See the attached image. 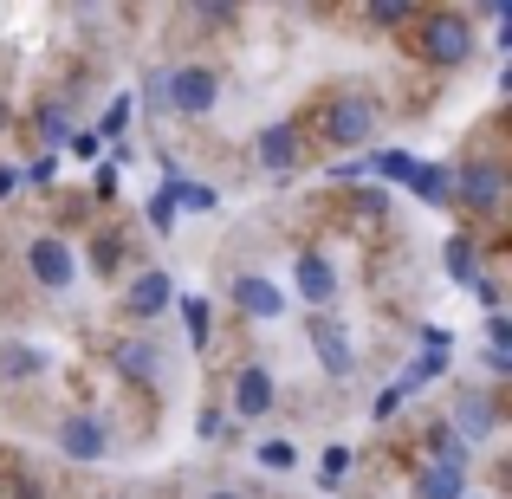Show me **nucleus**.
I'll return each mask as SVG.
<instances>
[{
    "label": "nucleus",
    "mask_w": 512,
    "mask_h": 499,
    "mask_svg": "<svg viewBox=\"0 0 512 499\" xmlns=\"http://www.w3.org/2000/svg\"><path fill=\"white\" fill-rule=\"evenodd\" d=\"M169 305H175V286H169V273H143L137 286H130L124 312H137V318H156V312H169Z\"/></svg>",
    "instance_id": "obj_11"
},
{
    "label": "nucleus",
    "mask_w": 512,
    "mask_h": 499,
    "mask_svg": "<svg viewBox=\"0 0 512 499\" xmlns=\"http://www.w3.org/2000/svg\"><path fill=\"white\" fill-rule=\"evenodd\" d=\"M169 195H175V208H195V214L221 208V195H214L208 182H182V175H169Z\"/></svg>",
    "instance_id": "obj_18"
},
{
    "label": "nucleus",
    "mask_w": 512,
    "mask_h": 499,
    "mask_svg": "<svg viewBox=\"0 0 512 499\" xmlns=\"http://www.w3.org/2000/svg\"><path fill=\"white\" fill-rule=\"evenodd\" d=\"M415 499H467V467L454 461H428L422 480H415Z\"/></svg>",
    "instance_id": "obj_9"
},
{
    "label": "nucleus",
    "mask_w": 512,
    "mask_h": 499,
    "mask_svg": "<svg viewBox=\"0 0 512 499\" xmlns=\"http://www.w3.org/2000/svg\"><path fill=\"white\" fill-rule=\"evenodd\" d=\"M350 474V448H325V487H338Z\"/></svg>",
    "instance_id": "obj_27"
},
{
    "label": "nucleus",
    "mask_w": 512,
    "mask_h": 499,
    "mask_svg": "<svg viewBox=\"0 0 512 499\" xmlns=\"http://www.w3.org/2000/svg\"><path fill=\"white\" fill-rule=\"evenodd\" d=\"M292 156H299V130H292V124L260 130V163L266 169H292Z\"/></svg>",
    "instance_id": "obj_16"
},
{
    "label": "nucleus",
    "mask_w": 512,
    "mask_h": 499,
    "mask_svg": "<svg viewBox=\"0 0 512 499\" xmlns=\"http://www.w3.org/2000/svg\"><path fill=\"white\" fill-rule=\"evenodd\" d=\"M39 130H46V143L65 137V111H59V104H52V111H39Z\"/></svg>",
    "instance_id": "obj_29"
},
{
    "label": "nucleus",
    "mask_w": 512,
    "mask_h": 499,
    "mask_svg": "<svg viewBox=\"0 0 512 499\" xmlns=\"http://www.w3.org/2000/svg\"><path fill=\"white\" fill-rule=\"evenodd\" d=\"M370 130H376V104L370 98H331V111H325V137L338 143V150H357V143H370Z\"/></svg>",
    "instance_id": "obj_1"
},
{
    "label": "nucleus",
    "mask_w": 512,
    "mask_h": 499,
    "mask_svg": "<svg viewBox=\"0 0 512 499\" xmlns=\"http://www.w3.org/2000/svg\"><path fill=\"white\" fill-rule=\"evenodd\" d=\"M208 499H234V493H208Z\"/></svg>",
    "instance_id": "obj_34"
},
{
    "label": "nucleus",
    "mask_w": 512,
    "mask_h": 499,
    "mask_svg": "<svg viewBox=\"0 0 512 499\" xmlns=\"http://www.w3.org/2000/svg\"><path fill=\"white\" fill-rule=\"evenodd\" d=\"M117 370H124L130 383H150V376L163 370V350H156V337H124V344H117Z\"/></svg>",
    "instance_id": "obj_10"
},
{
    "label": "nucleus",
    "mask_w": 512,
    "mask_h": 499,
    "mask_svg": "<svg viewBox=\"0 0 512 499\" xmlns=\"http://www.w3.org/2000/svg\"><path fill=\"white\" fill-rule=\"evenodd\" d=\"M175 305H182V325H188V344H208V331H214V318H208V299H201V292H195V299H175Z\"/></svg>",
    "instance_id": "obj_20"
},
{
    "label": "nucleus",
    "mask_w": 512,
    "mask_h": 499,
    "mask_svg": "<svg viewBox=\"0 0 512 499\" xmlns=\"http://www.w3.org/2000/svg\"><path fill=\"white\" fill-rule=\"evenodd\" d=\"M214 72L208 65H182V72H169V111H182V117H201V111H214Z\"/></svg>",
    "instance_id": "obj_4"
},
{
    "label": "nucleus",
    "mask_w": 512,
    "mask_h": 499,
    "mask_svg": "<svg viewBox=\"0 0 512 499\" xmlns=\"http://www.w3.org/2000/svg\"><path fill=\"white\" fill-rule=\"evenodd\" d=\"M150 111H169V72H150Z\"/></svg>",
    "instance_id": "obj_30"
},
{
    "label": "nucleus",
    "mask_w": 512,
    "mask_h": 499,
    "mask_svg": "<svg viewBox=\"0 0 512 499\" xmlns=\"http://www.w3.org/2000/svg\"><path fill=\"white\" fill-rule=\"evenodd\" d=\"M98 150H104L98 137H72V156H85V163H98Z\"/></svg>",
    "instance_id": "obj_32"
},
{
    "label": "nucleus",
    "mask_w": 512,
    "mask_h": 499,
    "mask_svg": "<svg viewBox=\"0 0 512 499\" xmlns=\"http://www.w3.org/2000/svg\"><path fill=\"white\" fill-rule=\"evenodd\" d=\"M422 52L435 65H461L467 52H474V33H467V20H454V13H441V20L422 26Z\"/></svg>",
    "instance_id": "obj_5"
},
{
    "label": "nucleus",
    "mask_w": 512,
    "mask_h": 499,
    "mask_svg": "<svg viewBox=\"0 0 512 499\" xmlns=\"http://www.w3.org/2000/svg\"><path fill=\"white\" fill-rule=\"evenodd\" d=\"M195 435H201V441H214V435H221V415L201 409V415H195Z\"/></svg>",
    "instance_id": "obj_31"
},
{
    "label": "nucleus",
    "mask_w": 512,
    "mask_h": 499,
    "mask_svg": "<svg viewBox=\"0 0 512 499\" xmlns=\"http://www.w3.org/2000/svg\"><path fill=\"white\" fill-rule=\"evenodd\" d=\"M370 169H383L389 182H409V175H415V156H402V150H383V156H370Z\"/></svg>",
    "instance_id": "obj_22"
},
{
    "label": "nucleus",
    "mask_w": 512,
    "mask_h": 499,
    "mask_svg": "<svg viewBox=\"0 0 512 499\" xmlns=\"http://www.w3.org/2000/svg\"><path fill=\"white\" fill-rule=\"evenodd\" d=\"M448 195H461L467 208L493 214V208H500V195H506V175H500V163H467V169H448Z\"/></svg>",
    "instance_id": "obj_3"
},
{
    "label": "nucleus",
    "mask_w": 512,
    "mask_h": 499,
    "mask_svg": "<svg viewBox=\"0 0 512 499\" xmlns=\"http://www.w3.org/2000/svg\"><path fill=\"white\" fill-rule=\"evenodd\" d=\"M428 448H435V461H454V467H467V454H474V448H467V441L454 435L448 422H441V428H428Z\"/></svg>",
    "instance_id": "obj_21"
},
{
    "label": "nucleus",
    "mask_w": 512,
    "mask_h": 499,
    "mask_svg": "<svg viewBox=\"0 0 512 499\" xmlns=\"http://www.w3.org/2000/svg\"><path fill=\"white\" fill-rule=\"evenodd\" d=\"M448 279H454V286H474V279H480L474 240H448Z\"/></svg>",
    "instance_id": "obj_19"
},
{
    "label": "nucleus",
    "mask_w": 512,
    "mask_h": 499,
    "mask_svg": "<svg viewBox=\"0 0 512 499\" xmlns=\"http://www.w3.org/2000/svg\"><path fill=\"white\" fill-rule=\"evenodd\" d=\"M234 409L247 415V422H253V415H266V409H273V376H266L260 363L234 376Z\"/></svg>",
    "instance_id": "obj_12"
},
{
    "label": "nucleus",
    "mask_w": 512,
    "mask_h": 499,
    "mask_svg": "<svg viewBox=\"0 0 512 499\" xmlns=\"http://www.w3.org/2000/svg\"><path fill=\"white\" fill-rule=\"evenodd\" d=\"M487 350L512 357V318H506V312H493V318H487Z\"/></svg>",
    "instance_id": "obj_25"
},
{
    "label": "nucleus",
    "mask_w": 512,
    "mask_h": 499,
    "mask_svg": "<svg viewBox=\"0 0 512 499\" xmlns=\"http://www.w3.org/2000/svg\"><path fill=\"white\" fill-rule=\"evenodd\" d=\"M409 188H415V201H428V208H448V169H435V163H415L409 175Z\"/></svg>",
    "instance_id": "obj_17"
},
{
    "label": "nucleus",
    "mask_w": 512,
    "mask_h": 499,
    "mask_svg": "<svg viewBox=\"0 0 512 499\" xmlns=\"http://www.w3.org/2000/svg\"><path fill=\"white\" fill-rule=\"evenodd\" d=\"M13 182H20V175H13V169H0V195H13Z\"/></svg>",
    "instance_id": "obj_33"
},
{
    "label": "nucleus",
    "mask_w": 512,
    "mask_h": 499,
    "mask_svg": "<svg viewBox=\"0 0 512 499\" xmlns=\"http://www.w3.org/2000/svg\"><path fill=\"white\" fill-rule=\"evenodd\" d=\"M59 448L72 454V461H104L111 435H104L98 415H65V422H59Z\"/></svg>",
    "instance_id": "obj_7"
},
{
    "label": "nucleus",
    "mask_w": 512,
    "mask_h": 499,
    "mask_svg": "<svg viewBox=\"0 0 512 499\" xmlns=\"http://www.w3.org/2000/svg\"><path fill=\"white\" fill-rule=\"evenodd\" d=\"M305 331H312V344H318V363H325V376H338V383H344V376L357 370V337H350L331 312H312V325H305Z\"/></svg>",
    "instance_id": "obj_2"
},
{
    "label": "nucleus",
    "mask_w": 512,
    "mask_h": 499,
    "mask_svg": "<svg viewBox=\"0 0 512 499\" xmlns=\"http://www.w3.org/2000/svg\"><path fill=\"white\" fill-rule=\"evenodd\" d=\"M150 227H156V234H169V227H175V195H169V182L150 195Z\"/></svg>",
    "instance_id": "obj_24"
},
{
    "label": "nucleus",
    "mask_w": 512,
    "mask_h": 499,
    "mask_svg": "<svg viewBox=\"0 0 512 499\" xmlns=\"http://www.w3.org/2000/svg\"><path fill=\"white\" fill-rule=\"evenodd\" d=\"M253 461H260V467H273V474H286V467H292V461H299V454H292V448H286V441H266V448H260V454H253Z\"/></svg>",
    "instance_id": "obj_26"
},
{
    "label": "nucleus",
    "mask_w": 512,
    "mask_h": 499,
    "mask_svg": "<svg viewBox=\"0 0 512 499\" xmlns=\"http://www.w3.org/2000/svg\"><path fill=\"white\" fill-rule=\"evenodd\" d=\"M299 292L312 305H331V299H338V273H331L325 253H299Z\"/></svg>",
    "instance_id": "obj_13"
},
{
    "label": "nucleus",
    "mask_w": 512,
    "mask_h": 499,
    "mask_svg": "<svg viewBox=\"0 0 512 499\" xmlns=\"http://www.w3.org/2000/svg\"><path fill=\"white\" fill-rule=\"evenodd\" d=\"M234 305H240L247 318H279V312H286V299H279L266 279H253V273H247V279H234Z\"/></svg>",
    "instance_id": "obj_14"
},
{
    "label": "nucleus",
    "mask_w": 512,
    "mask_h": 499,
    "mask_svg": "<svg viewBox=\"0 0 512 499\" xmlns=\"http://www.w3.org/2000/svg\"><path fill=\"white\" fill-rule=\"evenodd\" d=\"M124 124H130V104H124V98H117V104H111V111H104V130H98V143H104V137H117V130H124Z\"/></svg>",
    "instance_id": "obj_28"
},
{
    "label": "nucleus",
    "mask_w": 512,
    "mask_h": 499,
    "mask_svg": "<svg viewBox=\"0 0 512 499\" xmlns=\"http://www.w3.org/2000/svg\"><path fill=\"white\" fill-rule=\"evenodd\" d=\"M91 266H98V273H117V266H124V240H117V234H104L98 247H91Z\"/></svg>",
    "instance_id": "obj_23"
},
{
    "label": "nucleus",
    "mask_w": 512,
    "mask_h": 499,
    "mask_svg": "<svg viewBox=\"0 0 512 499\" xmlns=\"http://www.w3.org/2000/svg\"><path fill=\"white\" fill-rule=\"evenodd\" d=\"M26 266H33V279L39 286H52V292H65L72 286V247H65V240H33V247H26Z\"/></svg>",
    "instance_id": "obj_6"
},
{
    "label": "nucleus",
    "mask_w": 512,
    "mask_h": 499,
    "mask_svg": "<svg viewBox=\"0 0 512 499\" xmlns=\"http://www.w3.org/2000/svg\"><path fill=\"white\" fill-rule=\"evenodd\" d=\"M454 435L461 441H487V435H500V409H493V396H461L454 402Z\"/></svg>",
    "instance_id": "obj_8"
},
{
    "label": "nucleus",
    "mask_w": 512,
    "mask_h": 499,
    "mask_svg": "<svg viewBox=\"0 0 512 499\" xmlns=\"http://www.w3.org/2000/svg\"><path fill=\"white\" fill-rule=\"evenodd\" d=\"M46 350L39 344H0V376H7V383H26V376H46Z\"/></svg>",
    "instance_id": "obj_15"
}]
</instances>
